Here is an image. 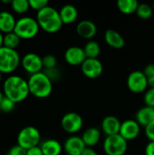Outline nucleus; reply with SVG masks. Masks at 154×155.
I'll use <instances>...</instances> for the list:
<instances>
[{
  "label": "nucleus",
  "instance_id": "a19ab883",
  "mask_svg": "<svg viewBox=\"0 0 154 155\" xmlns=\"http://www.w3.org/2000/svg\"><path fill=\"white\" fill-rule=\"evenodd\" d=\"M4 98H5V94H4L3 91L0 90V104H1V102L4 100Z\"/></svg>",
  "mask_w": 154,
  "mask_h": 155
},
{
  "label": "nucleus",
  "instance_id": "a878e982",
  "mask_svg": "<svg viewBox=\"0 0 154 155\" xmlns=\"http://www.w3.org/2000/svg\"><path fill=\"white\" fill-rule=\"evenodd\" d=\"M11 7L15 13L24 15L30 9L29 0H13L11 3Z\"/></svg>",
  "mask_w": 154,
  "mask_h": 155
},
{
  "label": "nucleus",
  "instance_id": "6ab92c4d",
  "mask_svg": "<svg viewBox=\"0 0 154 155\" xmlns=\"http://www.w3.org/2000/svg\"><path fill=\"white\" fill-rule=\"evenodd\" d=\"M16 20L14 15L9 11L0 12V32L4 35L14 32Z\"/></svg>",
  "mask_w": 154,
  "mask_h": 155
},
{
  "label": "nucleus",
  "instance_id": "72a5a7b5",
  "mask_svg": "<svg viewBox=\"0 0 154 155\" xmlns=\"http://www.w3.org/2000/svg\"><path fill=\"white\" fill-rule=\"evenodd\" d=\"M144 133L149 142H154V122L144 127Z\"/></svg>",
  "mask_w": 154,
  "mask_h": 155
},
{
  "label": "nucleus",
  "instance_id": "c85d7f7f",
  "mask_svg": "<svg viewBox=\"0 0 154 155\" xmlns=\"http://www.w3.org/2000/svg\"><path fill=\"white\" fill-rule=\"evenodd\" d=\"M15 104L10 99L6 98L5 96L0 104V111L3 113H10L15 109Z\"/></svg>",
  "mask_w": 154,
  "mask_h": 155
},
{
  "label": "nucleus",
  "instance_id": "aec40b11",
  "mask_svg": "<svg viewBox=\"0 0 154 155\" xmlns=\"http://www.w3.org/2000/svg\"><path fill=\"white\" fill-rule=\"evenodd\" d=\"M44 155H61L64 151L61 143L55 139H46L40 143Z\"/></svg>",
  "mask_w": 154,
  "mask_h": 155
},
{
  "label": "nucleus",
  "instance_id": "4be33fe9",
  "mask_svg": "<svg viewBox=\"0 0 154 155\" xmlns=\"http://www.w3.org/2000/svg\"><path fill=\"white\" fill-rule=\"evenodd\" d=\"M60 17L64 25H71L76 21L78 17V11L74 5H64L59 10Z\"/></svg>",
  "mask_w": 154,
  "mask_h": 155
},
{
  "label": "nucleus",
  "instance_id": "4468645a",
  "mask_svg": "<svg viewBox=\"0 0 154 155\" xmlns=\"http://www.w3.org/2000/svg\"><path fill=\"white\" fill-rule=\"evenodd\" d=\"M64 60L68 64L72 66H81L86 60L84 48L77 45L70 46L64 52Z\"/></svg>",
  "mask_w": 154,
  "mask_h": 155
},
{
  "label": "nucleus",
  "instance_id": "f3484780",
  "mask_svg": "<svg viewBox=\"0 0 154 155\" xmlns=\"http://www.w3.org/2000/svg\"><path fill=\"white\" fill-rule=\"evenodd\" d=\"M85 146L88 148L95 147L102 139V131L96 127H90L84 131L81 136Z\"/></svg>",
  "mask_w": 154,
  "mask_h": 155
},
{
  "label": "nucleus",
  "instance_id": "7c9ffc66",
  "mask_svg": "<svg viewBox=\"0 0 154 155\" xmlns=\"http://www.w3.org/2000/svg\"><path fill=\"white\" fill-rule=\"evenodd\" d=\"M44 73L46 74V76L54 83L57 80L60 79L61 77V72L60 70L57 68V67H54V68H52V69H46V70H44Z\"/></svg>",
  "mask_w": 154,
  "mask_h": 155
},
{
  "label": "nucleus",
  "instance_id": "f03ea898",
  "mask_svg": "<svg viewBox=\"0 0 154 155\" xmlns=\"http://www.w3.org/2000/svg\"><path fill=\"white\" fill-rule=\"evenodd\" d=\"M35 19L37 20L40 29L48 34L59 32L64 25L61 20L59 11L51 5H48L37 12Z\"/></svg>",
  "mask_w": 154,
  "mask_h": 155
},
{
  "label": "nucleus",
  "instance_id": "58836bf2",
  "mask_svg": "<svg viewBox=\"0 0 154 155\" xmlns=\"http://www.w3.org/2000/svg\"><path fill=\"white\" fill-rule=\"evenodd\" d=\"M148 86L149 88H154V77L148 78Z\"/></svg>",
  "mask_w": 154,
  "mask_h": 155
},
{
  "label": "nucleus",
  "instance_id": "20e7f679",
  "mask_svg": "<svg viewBox=\"0 0 154 155\" xmlns=\"http://www.w3.org/2000/svg\"><path fill=\"white\" fill-rule=\"evenodd\" d=\"M21 59L22 57L15 49L0 47V73L2 74L14 73L21 64Z\"/></svg>",
  "mask_w": 154,
  "mask_h": 155
},
{
  "label": "nucleus",
  "instance_id": "79ce46f5",
  "mask_svg": "<svg viewBox=\"0 0 154 155\" xmlns=\"http://www.w3.org/2000/svg\"><path fill=\"white\" fill-rule=\"evenodd\" d=\"M1 81H2V74L0 73V84H1Z\"/></svg>",
  "mask_w": 154,
  "mask_h": 155
},
{
  "label": "nucleus",
  "instance_id": "423d86ee",
  "mask_svg": "<svg viewBox=\"0 0 154 155\" xmlns=\"http://www.w3.org/2000/svg\"><path fill=\"white\" fill-rule=\"evenodd\" d=\"M17 144L25 150L39 146L41 143V134L34 126H25L17 134Z\"/></svg>",
  "mask_w": 154,
  "mask_h": 155
},
{
  "label": "nucleus",
  "instance_id": "a211bd4d",
  "mask_svg": "<svg viewBox=\"0 0 154 155\" xmlns=\"http://www.w3.org/2000/svg\"><path fill=\"white\" fill-rule=\"evenodd\" d=\"M105 43L114 49H122L125 45V40L123 36L113 29H107L104 33Z\"/></svg>",
  "mask_w": 154,
  "mask_h": 155
},
{
  "label": "nucleus",
  "instance_id": "7ed1b4c3",
  "mask_svg": "<svg viewBox=\"0 0 154 155\" xmlns=\"http://www.w3.org/2000/svg\"><path fill=\"white\" fill-rule=\"evenodd\" d=\"M27 82L30 94L38 99L47 98L53 92V82L46 76L44 71L30 75Z\"/></svg>",
  "mask_w": 154,
  "mask_h": 155
},
{
  "label": "nucleus",
  "instance_id": "393cba45",
  "mask_svg": "<svg viewBox=\"0 0 154 155\" xmlns=\"http://www.w3.org/2000/svg\"><path fill=\"white\" fill-rule=\"evenodd\" d=\"M20 42H21L20 37L15 32H11L4 35V46L7 48L16 50V47L20 45Z\"/></svg>",
  "mask_w": 154,
  "mask_h": 155
},
{
  "label": "nucleus",
  "instance_id": "c756f323",
  "mask_svg": "<svg viewBox=\"0 0 154 155\" xmlns=\"http://www.w3.org/2000/svg\"><path fill=\"white\" fill-rule=\"evenodd\" d=\"M29 5L30 8H32L33 10L39 12L49 5L47 0H29Z\"/></svg>",
  "mask_w": 154,
  "mask_h": 155
},
{
  "label": "nucleus",
  "instance_id": "b1692460",
  "mask_svg": "<svg viewBox=\"0 0 154 155\" xmlns=\"http://www.w3.org/2000/svg\"><path fill=\"white\" fill-rule=\"evenodd\" d=\"M86 58H98L101 53V46L98 42L94 40L88 41L84 47Z\"/></svg>",
  "mask_w": 154,
  "mask_h": 155
},
{
  "label": "nucleus",
  "instance_id": "4c0bfd02",
  "mask_svg": "<svg viewBox=\"0 0 154 155\" xmlns=\"http://www.w3.org/2000/svg\"><path fill=\"white\" fill-rule=\"evenodd\" d=\"M82 155H99L97 153V152L93 149V148H88L86 147L84 152L83 153Z\"/></svg>",
  "mask_w": 154,
  "mask_h": 155
},
{
  "label": "nucleus",
  "instance_id": "0eeeda50",
  "mask_svg": "<svg viewBox=\"0 0 154 155\" xmlns=\"http://www.w3.org/2000/svg\"><path fill=\"white\" fill-rule=\"evenodd\" d=\"M103 149L106 155H124L128 149V142L119 134L106 136L103 140Z\"/></svg>",
  "mask_w": 154,
  "mask_h": 155
},
{
  "label": "nucleus",
  "instance_id": "dca6fc26",
  "mask_svg": "<svg viewBox=\"0 0 154 155\" xmlns=\"http://www.w3.org/2000/svg\"><path fill=\"white\" fill-rule=\"evenodd\" d=\"M121 124L122 122H120V120L116 116L108 115L103 119L101 123V128L103 133L106 136H110V135L118 134L120 133Z\"/></svg>",
  "mask_w": 154,
  "mask_h": 155
},
{
  "label": "nucleus",
  "instance_id": "473e14b6",
  "mask_svg": "<svg viewBox=\"0 0 154 155\" xmlns=\"http://www.w3.org/2000/svg\"><path fill=\"white\" fill-rule=\"evenodd\" d=\"M6 155H26V150L20 145L15 144L8 150Z\"/></svg>",
  "mask_w": 154,
  "mask_h": 155
},
{
  "label": "nucleus",
  "instance_id": "e433bc0d",
  "mask_svg": "<svg viewBox=\"0 0 154 155\" xmlns=\"http://www.w3.org/2000/svg\"><path fill=\"white\" fill-rule=\"evenodd\" d=\"M145 155H154V142H149L144 149Z\"/></svg>",
  "mask_w": 154,
  "mask_h": 155
},
{
  "label": "nucleus",
  "instance_id": "5701e85b",
  "mask_svg": "<svg viewBox=\"0 0 154 155\" xmlns=\"http://www.w3.org/2000/svg\"><path fill=\"white\" fill-rule=\"evenodd\" d=\"M139 3L137 0H118L117 7L119 11L124 15H132L136 14L137 8L139 6Z\"/></svg>",
  "mask_w": 154,
  "mask_h": 155
},
{
  "label": "nucleus",
  "instance_id": "9b49d317",
  "mask_svg": "<svg viewBox=\"0 0 154 155\" xmlns=\"http://www.w3.org/2000/svg\"><path fill=\"white\" fill-rule=\"evenodd\" d=\"M83 74L89 79H95L102 75L103 72V63L98 58H86L81 65Z\"/></svg>",
  "mask_w": 154,
  "mask_h": 155
},
{
  "label": "nucleus",
  "instance_id": "f704fd0d",
  "mask_svg": "<svg viewBox=\"0 0 154 155\" xmlns=\"http://www.w3.org/2000/svg\"><path fill=\"white\" fill-rule=\"evenodd\" d=\"M143 73L146 75L147 78H151L154 77V64H149L145 66V68L143 69Z\"/></svg>",
  "mask_w": 154,
  "mask_h": 155
},
{
  "label": "nucleus",
  "instance_id": "ea45409f",
  "mask_svg": "<svg viewBox=\"0 0 154 155\" xmlns=\"http://www.w3.org/2000/svg\"><path fill=\"white\" fill-rule=\"evenodd\" d=\"M4 46V34L0 32V47Z\"/></svg>",
  "mask_w": 154,
  "mask_h": 155
},
{
  "label": "nucleus",
  "instance_id": "bb28decb",
  "mask_svg": "<svg viewBox=\"0 0 154 155\" xmlns=\"http://www.w3.org/2000/svg\"><path fill=\"white\" fill-rule=\"evenodd\" d=\"M136 15L138 17H140L141 19L143 20H147L149 18H151L153 15V8L152 5H148V4H140L137 11H136Z\"/></svg>",
  "mask_w": 154,
  "mask_h": 155
},
{
  "label": "nucleus",
  "instance_id": "cd10ccee",
  "mask_svg": "<svg viewBox=\"0 0 154 155\" xmlns=\"http://www.w3.org/2000/svg\"><path fill=\"white\" fill-rule=\"evenodd\" d=\"M42 60H43V66L44 70L57 67V59L53 54H46L44 57H42Z\"/></svg>",
  "mask_w": 154,
  "mask_h": 155
},
{
  "label": "nucleus",
  "instance_id": "f8f14e48",
  "mask_svg": "<svg viewBox=\"0 0 154 155\" xmlns=\"http://www.w3.org/2000/svg\"><path fill=\"white\" fill-rule=\"evenodd\" d=\"M141 125L136 120L128 119L122 122L119 134L124 138L127 142L137 139L141 134Z\"/></svg>",
  "mask_w": 154,
  "mask_h": 155
},
{
  "label": "nucleus",
  "instance_id": "412c9836",
  "mask_svg": "<svg viewBox=\"0 0 154 155\" xmlns=\"http://www.w3.org/2000/svg\"><path fill=\"white\" fill-rule=\"evenodd\" d=\"M135 120L141 126L146 127L148 124L154 122V108L146 105L140 108L136 113Z\"/></svg>",
  "mask_w": 154,
  "mask_h": 155
},
{
  "label": "nucleus",
  "instance_id": "2f4dec72",
  "mask_svg": "<svg viewBox=\"0 0 154 155\" xmlns=\"http://www.w3.org/2000/svg\"><path fill=\"white\" fill-rule=\"evenodd\" d=\"M143 101L146 106L154 108V88H148L144 93Z\"/></svg>",
  "mask_w": 154,
  "mask_h": 155
},
{
  "label": "nucleus",
  "instance_id": "39448f33",
  "mask_svg": "<svg viewBox=\"0 0 154 155\" xmlns=\"http://www.w3.org/2000/svg\"><path fill=\"white\" fill-rule=\"evenodd\" d=\"M39 30L40 26L35 18L31 16H22L16 20L14 32L21 40H30L37 35Z\"/></svg>",
  "mask_w": 154,
  "mask_h": 155
},
{
  "label": "nucleus",
  "instance_id": "6e6552de",
  "mask_svg": "<svg viewBox=\"0 0 154 155\" xmlns=\"http://www.w3.org/2000/svg\"><path fill=\"white\" fill-rule=\"evenodd\" d=\"M61 126L65 133L71 135H75L84 126L83 117L74 112L67 113L61 119Z\"/></svg>",
  "mask_w": 154,
  "mask_h": 155
},
{
  "label": "nucleus",
  "instance_id": "ddd939ff",
  "mask_svg": "<svg viewBox=\"0 0 154 155\" xmlns=\"http://www.w3.org/2000/svg\"><path fill=\"white\" fill-rule=\"evenodd\" d=\"M63 148L67 155H82L86 146L81 136L71 135L64 141Z\"/></svg>",
  "mask_w": 154,
  "mask_h": 155
},
{
  "label": "nucleus",
  "instance_id": "2eb2a0df",
  "mask_svg": "<svg viewBox=\"0 0 154 155\" xmlns=\"http://www.w3.org/2000/svg\"><path fill=\"white\" fill-rule=\"evenodd\" d=\"M76 33L80 37L90 41L97 34V26L91 20H82L76 25Z\"/></svg>",
  "mask_w": 154,
  "mask_h": 155
},
{
  "label": "nucleus",
  "instance_id": "1a4fd4ad",
  "mask_svg": "<svg viewBox=\"0 0 154 155\" xmlns=\"http://www.w3.org/2000/svg\"><path fill=\"white\" fill-rule=\"evenodd\" d=\"M127 87L134 94L145 93L148 86V78L144 74L143 71L136 70L132 72L127 78Z\"/></svg>",
  "mask_w": 154,
  "mask_h": 155
},
{
  "label": "nucleus",
  "instance_id": "9d476101",
  "mask_svg": "<svg viewBox=\"0 0 154 155\" xmlns=\"http://www.w3.org/2000/svg\"><path fill=\"white\" fill-rule=\"evenodd\" d=\"M21 66L30 75L43 72V60L35 53H27L21 59Z\"/></svg>",
  "mask_w": 154,
  "mask_h": 155
},
{
  "label": "nucleus",
  "instance_id": "c9c22d12",
  "mask_svg": "<svg viewBox=\"0 0 154 155\" xmlns=\"http://www.w3.org/2000/svg\"><path fill=\"white\" fill-rule=\"evenodd\" d=\"M26 155H44L40 145L36 147H33L31 149L26 150Z\"/></svg>",
  "mask_w": 154,
  "mask_h": 155
},
{
  "label": "nucleus",
  "instance_id": "f257e3e1",
  "mask_svg": "<svg viewBox=\"0 0 154 155\" xmlns=\"http://www.w3.org/2000/svg\"><path fill=\"white\" fill-rule=\"evenodd\" d=\"M3 93L5 96L15 104L25 101L30 94L28 82L17 74H11L5 78L3 84Z\"/></svg>",
  "mask_w": 154,
  "mask_h": 155
}]
</instances>
